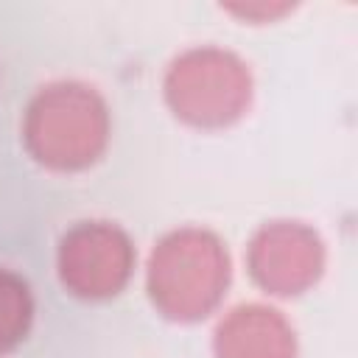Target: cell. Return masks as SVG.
Masks as SVG:
<instances>
[{
    "instance_id": "obj_1",
    "label": "cell",
    "mask_w": 358,
    "mask_h": 358,
    "mask_svg": "<svg viewBox=\"0 0 358 358\" xmlns=\"http://www.w3.org/2000/svg\"><path fill=\"white\" fill-rule=\"evenodd\" d=\"M22 137L42 165L78 171L103 154L109 140V109L92 87L81 81H53L31 98Z\"/></svg>"
},
{
    "instance_id": "obj_2",
    "label": "cell",
    "mask_w": 358,
    "mask_h": 358,
    "mask_svg": "<svg viewBox=\"0 0 358 358\" xmlns=\"http://www.w3.org/2000/svg\"><path fill=\"white\" fill-rule=\"evenodd\" d=\"M229 282L224 243L199 227L165 235L148 260V294L154 305L179 322L207 316Z\"/></svg>"
},
{
    "instance_id": "obj_3",
    "label": "cell",
    "mask_w": 358,
    "mask_h": 358,
    "mask_svg": "<svg viewBox=\"0 0 358 358\" xmlns=\"http://www.w3.org/2000/svg\"><path fill=\"white\" fill-rule=\"evenodd\" d=\"M252 98V76L241 56L215 45L179 53L165 73V101L187 123L218 129L238 120Z\"/></svg>"
},
{
    "instance_id": "obj_4",
    "label": "cell",
    "mask_w": 358,
    "mask_h": 358,
    "mask_svg": "<svg viewBox=\"0 0 358 358\" xmlns=\"http://www.w3.org/2000/svg\"><path fill=\"white\" fill-rule=\"evenodd\" d=\"M134 268L129 235L109 221H84L73 227L59 246L62 282L87 299L117 294Z\"/></svg>"
},
{
    "instance_id": "obj_5",
    "label": "cell",
    "mask_w": 358,
    "mask_h": 358,
    "mask_svg": "<svg viewBox=\"0 0 358 358\" xmlns=\"http://www.w3.org/2000/svg\"><path fill=\"white\" fill-rule=\"evenodd\" d=\"M324 266L319 235L299 221H271L249 243V271L260 288L291 296L310 288Z\"/></svg>"
},
{
    "instance_id": "obj_6",
    "label": "cell",
    "mask_w": 358,
    "mask_h": 358,
    "mask_svg": "<svg viewBox=\"0 0 358 358\" xmlns=\"http://www.w3.org/2000/svg\"><path fill=\"white\" fill-rule=\"evenodd\" d=\"M213 350L215 358H294L296 341L282 313L252 302L218 322Z\"/></svg>"
},
{
    "instance_id": "obj_7",
    "label": "cell",
    "mask_w": 358,
    "mask_h": 358,
    "mask_svg": "<svg viewBox=\"0 0 358 358\" xmlns=\"http://www.w3.org/2000/svg\"><path fill=\"white\" fill-rule=\"evenodd\" d=\"M34 319L28 282L8 268H0V352L17 347Z\"/></svg>"
}]
</instances>
